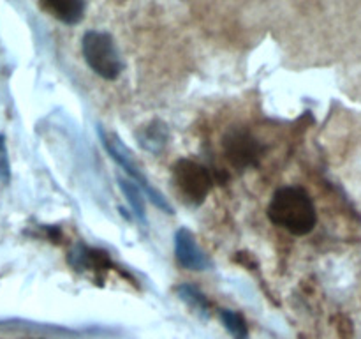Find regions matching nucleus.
I'll return each mask as SVG.
<instances>
[{"mask_svg":"<svg viewBox=\"0 0 361 339\" xmlns=\"http://www.w3.org/2000/svg\"><path fill=\"white\" fill-rule=\"evenodd\" d=\"M268 218L296 237L307 235L317 225L316 205L310 194L298 186H284L275 191L268 205Z\"/></svg>","mask_w":361,"mask_h":339,"instance_id":"obj_1","label":"nucleus"},{"mask_svg":"<svg viewBox=\"0 0 361 339\" xmlns=\"http://www.w3.org/2000/svg\"><path fill=\"white\" fill-rule=\"evenodd\" d=\"M81 52L85 62L97 76L104 80H116L123 69L116 42L111 34L102 30H87L81 39Z\"/></svg>","mask_w":361,"mask_h":339,"instance_id":"obj_2","label":"nucleus"},{"mask_svg":"<svg viewBox=\"0 0 361 339\" xmlns=\"http://www.w3.org/2000/svg\"><path fill=\"white\" fill-rule=\"evenodd\" d=\"M97 131H99V136H101V141H102V145H104L106 152H108V154L111 155L113 161H115L116 165H118L120 168H122L123 172L130 177V180H133V182L136 184L141 191H143L145 196H147L148 200L155 205V207L161 208L162 212H166V214H173L175 210H173V207L169 205V201L162 196L161 191H157L150 182H148V179L143 175L141 168L136 165V161H134V157H133V154H130L129 148H127L126 145H123L122 141L115 136V134L106 133L102 127H99Z\"/></svg>","mask_w":361,"mask_h":339,"instance_id":"obj_3","label":"nucleus"},{"mask_svg":"<svg viewBox=\"0 0 361 339\" xmlns=\"http://www.w3.org/2000/svg\"><path fill=\"white\" fill-rule=\"evenodd\" d=\"M173 184L187 203L201 205L212 191L214 179L210 172L200 162L180 159L173 166Z\"/></svg>","mask_w":361,"mask_h":339,"instance_id":"obj_4","label":"nucleus"},{"mask_svg":"<svg viewBox=\"0 0 361 339\" xmlns=\"http://www.w3.org/2000/svg\"><path fill=\"white\" fill-rule=\"evenodd\" d=\"M222 148H224L228 161L236 168L256 166L259 162L261 150H263L256 138L249 131L240 129V127H233L231 131L226 133L224 140H222Z\"/></svg>","mask_w":361,"mask_h":339,"instance_id":"obj_5","label":"nucleus"},{"mask_svg":"<svg viewBox=\"0 0 361 339\" xmlns=\"http://www.w3.org/2000/svg\"><path fill=\"white\" fill-rule=\"evenodd\" d=\"M175 254L178 263L189 270H208L212 267V260L189 228H178L175 233Z\"/></svg>","mask_w":361,"mask_h":339,"instance_id":"obj_6","label":"nucleus"},{"mask_svg":"<svg viewBox=\"0 0 361 339\" xmlns=\"http://www.w3.org/2000/svg\"><path fill=\"white\" fill-rule=\"evenodd\" d=\"M42 9L49 16L56 18L66 25H76L83 20V13L87 4L81 0H46L41 4Z\"/></svg>","mask_w":361,"mask_h":339,"instance_id":"obj_7","label":"nucleus"},{"mask_svg":"<svg viewBox=\"0 0 361 339\" xmlns=\"http://www.w3.org/2000/svg\"><path fill=\"white\" fill-rule=\"evenodd\" d=\"M136 138L140 141L141 148L152 152V154H159L168 145V126L161 122V120H154L148 126H145L140 133H136Z\"/></svg>","mask_w":361,"mask_h":339,"instance_id":"obj_8","label":"nucleus"},{"mask_svg":"<svg viewBox=\"0 0 361 339\" xmlns=\"http://www.w3.org/2000/svg\"><path fill=\"white\" fill-rule=\"evenodd\" d=\"M118 186H120V191L123 193V196H126L127 201H129L134 218H136L137 221L147 225V207H145L143 191H141L133 180L122 179V177H118Z\"/></svg>","mask_w":361,"mask_h":339,"instance_id":"obj_9","label":"nucleus"},{"mask_svg":"<svg viewBox=\"0 0 361 339\" xmlns=\"http://www.w3.org/2000/svg\"><path fill=\"white\" fill-rule=\"evenodd\" d=\"M176 293H178L180 299L187 304L192 311H196L201 316H208L210 314V304H208L207 295L201 292L197 286L189 285V282H183L176 288Z\"/></svg>","mask_w":361,"mask_h":339,"instance_id":"obj_10","label":"nucleus"},{"mask_svg":"<svg viewBox=\"0 0 361 339\" xmlns=\"http://www.w3.org/2000/svg\"><path fill=\"white\" fill-rule=\"evenodd\" d=\"M221 321L226 327V331L235 339H249V327H247V321L243 320V316L240 313L231 309H222Z\"/></svg>","mask_w":361,"mask_h":339,"instance_id":"obj_11","label":"nucleus"},{"mask_svg":"<svg viewBox=\"0 0 361 339\" xmlns=\"http://www.w3.org/2000/svg\"><path fill=\"white\" fill-rule=\"evenodd\" d=\"M11 180V162L7 154L6 136L0 134V186H7Z\"/></svg>","mask_w":361,"mask_h":339,"instance_id":"obj_12","label":"nucleus"}]
</instances>
